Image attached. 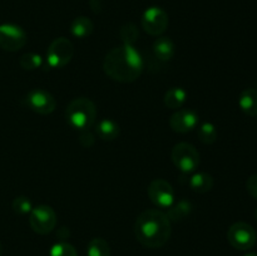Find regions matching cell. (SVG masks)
<instances>
[{
    "mask_svg": "<svg viewBox=\"0 0 257 256\" xmlns=\"http://www.w3.org/2000/svg\"><path fill=\"white\" fill-rule=\"evenodd\" d=\"M103 70L110 79L119 83H132L140 78L143 59L133 45L113 48L103 60Z\"/></svg>",
    "mask_w": 257,
    "mask_h": 256,
    "instance_id": "cell-1",
    "label": "cell"
},
{
    "mask_svg": "<svg viewBox=\"0 0 257 256\" xmlns=\"http://www.w3.org/2000/svg\"><path fill=\"white\" fill-rule=\"evenodd\" d=\"M171 221L161 210H146L137 217L135 235L141 245L148 248L162 247L170 240Z\"/></svg>",
    "mask_w": 257,
    "mask_h": 256,
    "instance_id": "cell-2",
    "label": "cell"
},
{
    "mask_svg": "<svg viewBox=\"0 0 257 256\" xmlns=\"http://www.w3.org/2000/svg\"><path fill=\"white\" fill-rule=\"evenodd\" d=\"M64 115L70 127L78 131H85L94 124L97 108L88 98H75L67 105Z\"/></svg>",
    "mask_w": 257,
    "mask_h": 256,
    "instance_id": "cell-3",
    "label": "cell"
},
{
    "mask_svg": "<svg viewBox=\"0 0 257 256\" xmlns=\"http://www.w3.org/2000/svg\"><path fill=\"white\" fill-rule=\"evenodd\" d=\"M171 158L176 167L185 173H191L200 166V152L193 145L180 142L172 148Z\"/></svg>",
    "mask_w": 257,
    "mask_h": 256,
    "instance_id": "cell-4",
    "label": "cell"
},
{
    "mask_svg": "<svg viewBox=\"0 0 257 256\" xmlns=\"http://www.w3.org/2000/svg\"><path fill=\"white\" fill-rule=\"evenodd\" d=\"M227 240L232 247L245 251L256 245L257 235L255 228L250 223L240 221L230 226L227 231Z\"/></svg>",
    "mask_w": 257,
    "mask_h": 256,
    "instance_id": "cell-5",
    "label": "cell"
},
{
    "mask_svg": "<svg viewBox=\"0 0 257 256\" xmlns=\"http://www.w3.org/2000/svg\"><path fill=\"white\" fill-rule=\"evenodd\" d=\"M74 55V47L68 38L60 37L53 40L47 50L48 64L55 69L64 68Z\"/></svg>",
    "mask_w": 257,
    "mask_h": 256,
    "instance_id": "cell-6",
    "label": "cell"
},
{
    "mask_svg": "<svg viewBox=\"0 0 257 256\" xmlns=\"http://www.w3.org/2000/svg\"><path fill=\"white\" fill-rule=\"evenodd\" d=\"M29 223L33 231L39 235L52 232L57 225V213L50 206L39 205L33 207L29 213Z\"/></svg>",
    "mask_w": 257,
    "mask_h": 256,
    "instance_id": "cell-7",
    "label": "cell"
},
{
    "mask_svg": "<svg viewBox=\"0 0 257 256\" xmlns=\"http://www.w3.org/2000/svg\"><path fill=\"white\" fill-rule=\"evenodd\" d=\"M148 197L158 208H170L175 202V190L168 181L156 178L148 186Z\"/></svg>",
    "mask_w": 257,
    "mask_h": 256,
    "instance_id": "cell-8",
    "label": "cell"
},
{
    "mask_svg": "<svg viewBox=\"0 0 257 256\" xmlns=\"http://www.w3.org/2000/svg\"><path fill=\"white\" fill-rule=\"evenodd\" d=\"M143 30L152 37L163 34L168 27V15L162 8L151 7L143 13L141 19Z\"/></svg>",
    "mask_w": 257,
    "mask_h": 256,
    "instance_id": "cell-9",
    "label": "cell"
},
{
    "mask_svg": "<svg viewBox=\"0 0 257 256\" xmlns=\"http://www.w3.org/2000/svg\"><path fill=\"white\" fill-rule=\"evenodd\" d=\"M27 43V33L15 24L0 25V48L7 52H18Z\"/></svg>",
    "mask_w": 257,
    "mask_h": 256,
    "instance_id": "cell-10",
    "label": "cell"
},
{
    "mask_svg": "<svg viewBox=\"0 0 257 256\" xmlns=\"http://www.w3.org/2000/svg\"><path fill=\"white\" fill-rule=\"evenodd\" d=\"M25 103L33 112L42 115L50 114L57 108V99L53 97L52 93L42 88L30 90L25 97Z\"/></svg>",
    "mask_w": 257,
    "mask_h": 256,
    "instance_id": "cell-11",
    "label": "cell"
},
{
    "mask_svg": "<svg viewBox=\"0 0 257 256\" xmlns=\"http://www.w3.org/2000/svg\"><path fill=\"white\" fill-rule=\"evenodd\" d=\"M200 115L193 109H177L170 118L171 130L177 133H187L197 127Z\"/></svg>",
    "mask_w": 257,
    "mask_h": 256,
    "instance_id": "cell-12",
    "label": "cell"
},
{
    "mask_svg": "<svg viewBox=\"0 0 257 256\" xmlns=\"http://www.w3.org/2000/svg\"><path fill=\"white\" fill-rule=\"evenodd\" d=\"M238 104L242 109L243 113H246L250 117H256L257 115V89L255 88H246L242 90L238 98Z\"/></svg>",
    "mask_w": 257,
    "mask_h": 256,
    "instance_id": "cell-13",
    "label": "cell"
},
{
    "mask_svg": "<svg viewBox=\"0 0 257 256\" xmlns=\"http://www.w3.org/2000/svg\"><path fill=\"white\" fill-rule=\"evenodd\" d=\"M175 43L168 37H160L153 43V52L160 60L167 62L175 55Z\"/></svg>",
    "mask_w": 257,
    "mask_h": 256,
    "instance_id": "cell-14",
    "label": "cell"
},
{
    "mask_svg": "<svg viewBox=\"0 0 257 256\" xmlns=\"http://www.w3.org/2000/svg\"><path fill=\"white\" fill-rule=\"evenodd\" d=\"M187 100V92L181 87H172L165 93L163 102L170 109H181Z\"/></svg>",
    "mask_w": 257,
    "mask_h": 256,
    "instance_id": "cell-15",
    "label": "cell"
},
{
    "mask_svg": "<svg viewBox=\"0 0 257 256\" xmlns=\"http://www.w3.org/2000/svg\"><path fill=\"white\" fill-rule=\"evenodd\" d=\"M98 137L103 141H113L118 138L120 133L119 124L113 119H102L95 128Z\"/></svg>",
    "mask_w": 257,
    "mask_h": 256,
    "instance_id": "cell-16",
    "label": "cell"
},
{
    "mask_svg": "<svg viewBox=\"0 0 257 256\" xmlns=\"http://www.w3.org/2000/svg\"><path fill=\"white\" fill-rule=\"evenodd\" d=\"M213 177L206 172H198L190 180V187L196 193H207L213 187Z\"/></svg>",
    "mask_w": 257,
    "mask_h": 256,
    "instance_id": "cell-17",
    "label": "cell"
},
{
    "mask_svg": "<svg viewBox=\"0 0 257 256\" xmlns=\"http://www.w3.org/2000/svg\"><path fill=\"white\" fill-rule=\"evenodd\" d=\"M94 25L93 22L87 17H78L70 24V33L74 35L75 38L79 39H84V38L89 37L92 34Z\"/></svg>",
    "mask_w": 257,
    "mask_h": 256,
    "instance_id": "cell-18",
    "label": "cell"
},
{
    "mask_svg": "<svg viewBox=\"0 0 257 256\" xmlns=\"http://www.w3.org/2000/svg\"><path fill=\"white\" fill-rule=\"evenodd\" d=\"M191 212H192V203L187 200H181L177 203L173 202L166 215L170 221H181L187 217Z\"/></svg>",
    "mask_w": 257,
    "mask_h": 256,
    "instance_id": "cell-19",
    "label": "cell"
},
{
    "mask_svg": "<svg viewBox=\"0 0 257 256\" xmlns=\"http://www.w3.org/2000/svg\"><path fill=\"white\" fill-rule=\"evenodd\" d=\"M88 256H110L109 243L104 238L95 237L89 241L87 247Z\"/></svg>",
    "mask_w": 257,
    "mask_h": 256,
    "instance_id": "cell-20",
    "label": "cell"
},
{
    "mask_svg": "<svg viewBox=\"0 0 257 256\" xmlns=\"http://www.w3.org/2000/svg\"><path fill=\"white\" fill-rule=\"evenodd\" d=\"M198 138L203 145H212L217 141V130L215 124L205 122L198 127Z\"/></svg>",
    "mask_w": 257,
    "mask_h": 256,
    "instance_id": "cell-21",
    "label": "cell"
},
{
    "mask_svg": "<svg viewBox=\"0 0 257 256\" xmlns=\"http://www.w3.org/2000/svg\"><path fill=\"white\" fill-rule=\"evenodd\" d=\"M119 37L122 39L123 44L125 45H133L136 43V40L140 37V32H138L137 25L133 24V23H125L124 25H122L119 30Z\"/></svg>",
    "mask_w": 257,
    "mask_h": 256,
    "instance_id": "cell-22",
    "label": "cell"
},
{
    "mask_svg": "<svg viewBox=\"0 0 257 256\" xmlns=\"http://www.w3.org/2000/svg\"><path fill=\"white\" fill-rule=\"evenodd\" d=\"M19 64L20 67L25 70H35L38 69V68L42 67L43 59L39 54H35V53H27V54L20 57Z\"/></svg>",
    "mask_w": 257,
    "mask_h": 256,
    "instance_id": "cell-23",
    "label": "cell"
},
{
    "mask_svg": "<svg viewBox=\"0 0 257 256\" xmlns=\"http://www.w3.org/2000/svg\"><path fill=\"white\" fill-rule=\"evenodd\" d=\"M50 256H78L77 250L70 243L62 241L57 242L50 248Z\"/></svg>",
    "mask_w": 257,
    "mask_h": 256,
    "instance_id": "cell-24",
    "label": "cell"
},
{
    "mask_svg": "<svg viewBox=\"0 0 257 256\" xmlns=\"http://www.w3.org/2000/svg\"><path fill=\"white\" fill-rule=\"evenodd\" d=\"M12 207L14 212L18 213V215H27V213H30V211L33 210L32 202H30V200L27 196H18V197H15L12 203Z\"/></svg>",
    "mask_w": 257,
    "mask_h": 256,
    "instance_id": "cell-25",
    "label": "cell"
},
{
    "mask_svg": "<svg viewBox=\"0 0 257 256\" xmlns=\"http://www.w3.org/2000/svg\"><path fill=\"white\" fill-rule=\"evenodd\" d=\"M94 136L93 133L89 132V130L85 131H80V136H79V142L83 147L85 148H90L93 145H94Z\"/></svg>",
    "mask_w": 257,
    "mask_h": 256,
    "instance_id": "cell-26",
    "label": "cell"
},
{
    "mask_svg": "<svg viewBox=\"0 0 257 256\" xmlns=\"http://www.w3.org/2000/svg\"><path fill=\"white\" fill-rule=\"evenodd\" d=\"M246 188H247V192L252 196L253 198L257 200V173L255 175H251L247 178V182H246Z\"/></svg>",
    "mask_w": 257,
    "mask_h": 256,
    "instance_id": "cell-27",
    "label": "cell"
},
{
    "mask_svg": "<svg viewBox=\"0 0 257 256\" xmlns=\"http://www.w3.org/2000/svg\"><path fill=\"white\" fill-rule=\"evenodd\" d=\"M89 7L93 13L98 14L102 12V0H89Z\"/></svg>",
    "mask_w": 257,
    "mask_h": 256,
    "instance_id": "cell-28",
    "label": "cell"
},
{
    "mask_svg": "<svg viewBox=\"0 0 257 256\" xmlns=\"http://www.w3.org/2000/svg\"><path fill=\"white\" fill-rule=\"evenodd\" d=\"M245 256H257V252H248Z\"/></svg>",
    "mask_w": 257,
    "mask_h": 256,
    "instance_id": "cell-29",
    "label": "cell"
},
{
    "mask_svg": "<svg viewBox=\"0 0 257 256\" xmlns=\"http://www.w3.org/2000/svg\"><path fill=\"white\" fill-rule=\"evenodd\" d=\"M0 256H2V243H0Z\"/></svg>",
    "mask_w": 257,
    "mask_h": 256,
    "instance_id": "cell-30",
    "label": "cell"
},
{
    "mask_svg": "<svg viewBox=\"0 0 257 256\" xmlns=\"http://www.w3.org/2000/svg\"><path fill=\"white\" fill-rule=\"evenodd\" d=\"M255 217H256V220H257V208H256V211H255Z\"/></svg>",
    "mask_w": 257,
    "mask_h": 256,
    "instance_id": "cell-31",
    "label": "cell"
}]
</instances>
